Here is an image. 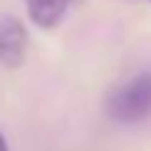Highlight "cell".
Instances as JSON below:
<instances>
[{"mask_svg": "<svg viewBox=\"0 0 151 151\" xmlns=\"http://www.w3.org/2000/svg\"><path fill=\"white\" fill-rule=\"evenodd\" d=\"M104 109L116 124H139L151 114V72H141L106 94Z\"/></svg>", "mask_w": 151, "mask_h": 151, "instance_id": "obj_1", "label": "cell"}, {"mask_svg": "<svg viewBox=\"0 0 151 151\" xmlns=\"http://www.w3.org/2000/svg\"><path fill=\"white\" fill-rule=\"evenodd\" d=\"M30 52V32L15 15L0 17V65L8 70H20Z\"/></svg>", "mask_w": 151, "mask_h": 151, "instance_id": "obj_2", "label": "cell"}, {"mask_svg": "<svg viewBox=\"0 0 151 151\" xmlns=\"http://www.w3.org/2000/svg\"><path fill=\"white\" fill-rule=\"evenodd\" d=\"M25 5H27V17L35 27L55 30L65 20L70 0H25Z\"/></svg>", "mask_w": 151, "mask_h": 151, "instance_id": "obj_3", "label": "cell"}, {"mask_svg": "<svg viewBox=\"0 0 151 151\" xmlns=\"http://www.w3.org/2000/svg\"><path fill=\"white\" fill-rule=\"evenodd\" d=\"M0 151H10V146H8V139H5V134L0 131Z\"/></svg>", "mask_w": 151, "mask_h": 151, "instance_id": "obj_4", "label": "cell"}]
</instances>
